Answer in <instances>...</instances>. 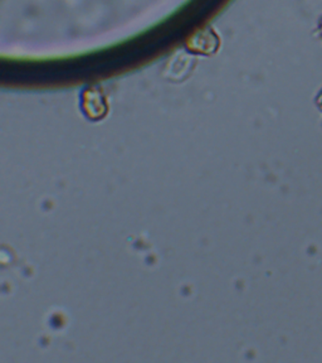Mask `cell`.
Listing matches in <instances>:
<instances>
[{
    "instance_id": "cell-1",
    "label": "cell",
    "mask_w": 322,
    "mask_h": 363,
    "mask_svg": "<svg viewBox=\"0 0 322 363\" xmlns=\"http://www.w3.org/2000/svg\"><path fill=\"white\" fill-rule=\"evenodd\" d=\"M82 108H84V113L92 120L101 119L108 111L106 100L102 96V92L93 89L86 91L84 94Z\"/></svg>"
}]
</instances>
